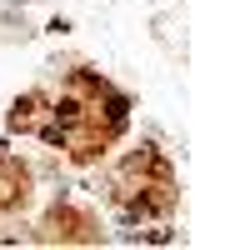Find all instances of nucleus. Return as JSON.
Returning <instances> with one entry per match:
<instances>
[{
    "mask_svg": "<svg viewBox=\"0 0 250 250\" xmlns=\"http://www.w3.org/2000/svg\"><path fill=\"white\" fill-rule=\"evenodd\" d=\"M50 115H55V125H60V130H65V135H75L80 125H85V115H90V105H85V100H80V95L70 90V95H60L55 105H50Z\"/></svg>",
    "mask_w": 250,
    "mask_h": 250,
    "instance_id": "nucleus-1",
    "label": "nucleus"
},
{
    "mask_svg": "<svg viewBox=\"0 0 250 250\" xmlns=\"http://www.w3.org/2000/svg\"><path fill=\"white\" fill-rule=\"evenodd\" d=\"M35 105H40V90L20 95L15 105H10V130H30V120H35Z\"/></svg>",
    "mask_w": 250,
    "mask_h": 250,
    "instance_id": "nucleus-2",
    "label": "nucleus"
},
{
    "mask_svg": "<svg viewBox=\"0 0 250 250\" xmlns=\"http://www.w3.org/2000/svg\"><path fill=\"white\" fill-rule=\"evenodd\" d=\"M0 160H5V145H0Z\"/></svg>",
    "mask_w": 250,
    "mask_h": 250,
    "instance_id": "nucleus-3",
    "label": "nucleus"
}]
</instances>
